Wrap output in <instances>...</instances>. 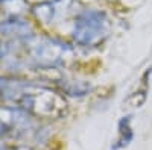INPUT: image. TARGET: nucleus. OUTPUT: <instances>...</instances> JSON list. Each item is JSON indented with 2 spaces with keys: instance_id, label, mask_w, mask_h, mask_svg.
Here are the masks:
<instances>
[{
  "instance_id": "2",
  "label": "nucleus",
  "mask_w": 152,
  "mask_h": 150,
  "mask_svg": "<svg viewBox=\"0 0 152 150\" xmlns=\"http://www.w3.org/2000/svg\"><path fill=\"white\" fill-rule=\"evenodd\" d=\"M119 133H120V138L117 140V144L114 146V149H119V147L129 144V141L132 140V130L129 128V118L128 117L123 118L119 123Z\"/></svg>"
},
{
  "instance_id": "1",
  "label": "nucleus",
  "mask_w": 152,
  "mask_h": 150,
  "mask_svg": "<svg viewBox=\"0 0 152 150\" xmlns=\"http://www.w3.org/2000/svg\"><path fill=\"white\" fill-rule=\"evenodd\" d=\"M108 35V20L100 12H85L75 28V38L81 44L93 46Z\"/></svg>"
}]
</instances>
